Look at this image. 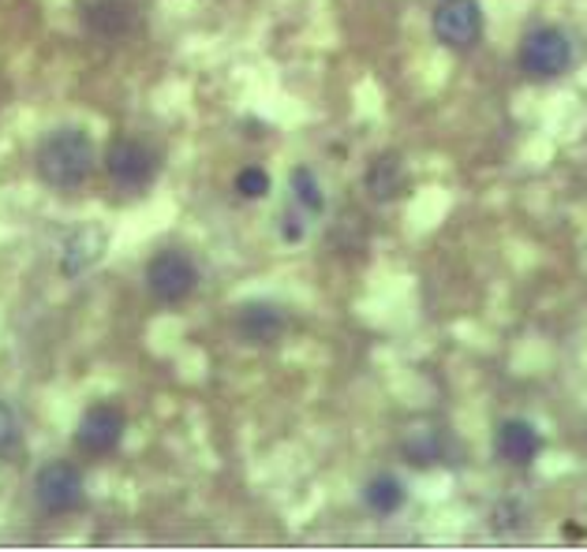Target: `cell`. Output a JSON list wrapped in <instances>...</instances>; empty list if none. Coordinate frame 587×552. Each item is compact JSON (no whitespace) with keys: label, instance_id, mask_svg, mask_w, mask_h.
<instances>
[{"label":"cell","instance_id":"cell-4","mask_svg":"<svg viewBox=\"0 0 587 552\" xmlns=\"http://www.w3.org/2000/svg\"><path fill=\"white\" fill-rule=\"evenodd\" d=\"M34 497L42 511L49 516H67V511H80L86 500V481L72 463H45L34 478Z\"/></svg>","mask_w":587,"mask_h":552},{"label":"cell","instance_id":"cell-9","mask_svg":"<svg viewBox=\"0 0 587 552\" xmlns=\"http://www.w3.org/2000/svg\"><path fill=\"white\" fill-rule=\"evenodd\" d=\"M539 448H543V437L532 422L509 418L502 422V429H497V456L505 463H513V467H527V463L539 456Z\"/></svg>","mask_w":587,"mask_h":552},{"label":"cell","instance_id":"cell-1","mask_svg":"<svg viewBox=\"0 0 587 552\" xmlns=\"http://www.w3.org/2000/svg\"><path fill=\"white\" fill-rule=\"evenodd\" d=\"M34 169L53 191H75L94 172V142L83 127H61L49 131L34 153Z\"/></svg>","mask_w":587,"mask_h":552},{"label":"cell","instance_id":"cell-5","mask_svg":"<svg viewBox=\"0 0 587 552\" xmlns=\"http://www.w3.org/2000/svg\"><path fill=\"white\" fill-rule=\"evenodd\" d=\"M105 169L120 191H146L158 176V157L139 138H116L105 153Z\"/></svg>","mask_w":587,"mask_h":552},{"label":"cell","instance_id":"cell-10","mask_svg":"<svg viewBox=\"0 0 587 552\" xmlns=\"http://www.w3.org/2000/svg\"><path fill=\"white\" fill-rule=\"evenodd\" d=\"M364 187L370 194V202H394L400 191H405V157L386 150L378 153L375 161L367 164Z\"/></svg>","mask_w":587,"mask_h":552},{"label":"cell","instance_id":"cell-8","mask_svg":"<svg viewBox=\"0 0 587 552\" xmlns=\"http://www.w3.org/2000/svg\"><path fill=\"white\" fill-rule=\"evenodd\" d=\"M124 440V414L116 407H91L75 426V445L86 456H109Z\"/></svg>","mask_w":587,"mask_h":552},{"label":"cell","instance_id":"cell-13","mask_svg":"<svg viewBox=\"0 0 587 552\" xmlns=\"http://www.w3.org/2000/svg\"><path fill=\"white\" fill-rule=\"evenodd\" d=\"M364 500L375 516H394V511H400V505H405V486H400L394 475H378L367 481Z\"/></svg>","mask_w":587,"mask_h":552},{"label":"cell","instance_id":"cell-12","mask_svg":"<svg viewBox=\"0 0 587 552\" xmlns=\"http://www.w3.org/2000/svg\"><path fill=\"white\" fill-rule=\"evenodd\" d=\"M86 23L102 38H124L135 26V8L132 0H94L86 8Z\"/></svg>","mask_w":587,"mask_h":552},{"label":"cell","instance_id":"cell-7","mask_svg":"<svg viewBox=\"0 0 587 552\" xmlns=\"http://www.w3.org/2000/svg\"><path fill=\"white\" fill-rule=\"evenodd\" d=\"M109 254V232L102 229V224L86 221L80 224L72 235L64 240V251H61V273L67 280H75V276L91 273L97 262Z\"/></svg>","mask_w":587,"mask_h":552},{"label":"cell","instance_id":"cell-18","mask_svg":"<svg viewBox=\"0 0 587 552\" xmlns=\"http://www.w3.org/2000/svg\"><path fill=\"white\" fill-rule=\"evenodd\" d=\"M303 232H307V229H303V221H300L296 213H285V216H281V235H285L289 243H300Z\"/></svg>","mask_w":587,"mask_h":552},{"label":"cell","instance_id":"cell-15","mask_svg":"<svg viewBox=\"0 0 587 552\" xmlns=\"http://www.w3.org/2000/svg\"><path fill=\"white\" fill-rule=\"evenodd\" d=\"M19 440H23V429H19V414L12 403L0 400V459L15 456Z\"/></svg>","mask_w":587,"mask_h":552},{"label":"cell","instance_id":"cell-17","mask_svg":"<svg viewBox=\"0 0 587 552\" xmlns=\"http://www.w3.org/2000/svg\"><path fill=\"white\" fill-rule=\"evenodd\" d=\"M405 452L416 459V467H427V463L438 456V437H430V433H412V437L405 440Z\"/></svg>","mask_w":587,"mask_h":552},{"label":"cell","instance_id":"cell-6","mask_svg":"<svg viewBox=\"0 0 587 552\" xmlns=\"http://www.w3.org/2000/svg\"><path fill=\"white\" fill-rule=\"evenodd\" d=\"M430 26L446 49H472L483 38V8H479V0H442L434 8Z\"/></svg>","mask_w":587,"mask_h":552},{"label":"cell","instance_id":"cell-11","mask_svg":"<svg viewBox=\"0 0 587 552\" xmlns=\"http://www.w3.org/2000/svg\"><path fill=\"white\" fill-rule=\"evenodd\" d=\"M237 329L248 343L270 348V343H277L281 332H285V314H281L277 307H270V302H251V307L240 310Z\"/></svg>","mask_w":587,"mask_h":552},{"label":"cell","instance_id":"cell-2","mask_svg":"<svg viewBox=\"0 0 587 552\" xmlns=\"http://www.w3.org/2000/svg\"><path fill=\"white\" fill-rule=\"evenodd\" d=\"M573 67V42L562 26H535L521 42V72L535 83L557 78Z\"/></svg>","mask_w":587,"mask_h":552},{"label":"cell","instance_id":"cell-16","mask_svg":"<svg viewBox=\"0 0 587 552\" xmlns=\"http://www.w3.org/2000/svg\"><path fill=\"white\" fill-rule=\"evenodd\" d=\"M237 194L240 199H251V202L266 199L270 194V172L259 169V164H248V169L237 176Z\"/></svg>","mask_w":587,"mask_h":552},{"label":"cell","instance_id":"cell-3","mask_svg":"<svg viewBox=\"0 0 587 552\" xmlns=\"http://www.w3.org/2000/svg\"><path fill=\"white\" fill-rule=\"evenodd\" d=\"M146 288L158 302H184L199 288V265L184 251H161L146 262Z\"/></svg>","mask_w":587,"mask_h":552},{"label":"cell","instance_id":"cell-14","mask_svg":"<svg viewBox=\"0 0 587 552\" xmlns=\"http://www.w3.org/2000/svg\"><path fill=\"white\" fill-rule=\"evenodd\" d=\"M289 183H292V194H296V202H300L307 213H322V210H326V199H322V187H318L315 172H311V169H303V164H300V169H292Z\"/></svg>","mask_w":587,"mask_h":552}]
</instances>
